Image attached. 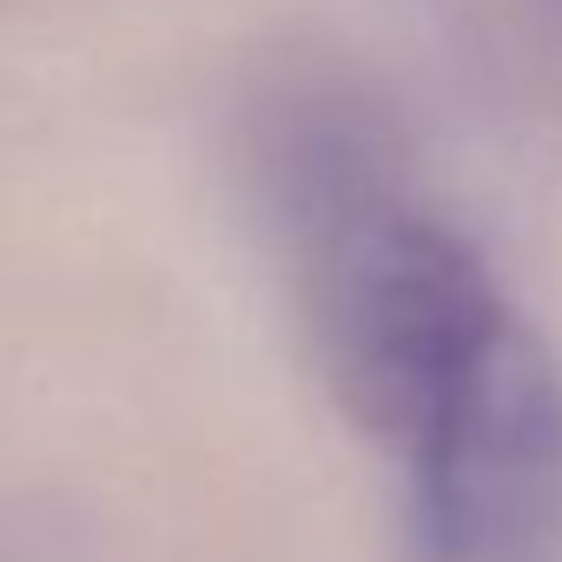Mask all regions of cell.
<instances>
[{
    "instance_id": "cell-1",
    "label": "cell",
    "mask_w": 562,
    "mask_h": 562,
    "mask_svg": "<svg viewBox=\"0 0 562 562\" xmlns=\"http://www.w3.org/2000/svg\"><path fill=\"white\" fill-rule=\"evenodd\" d=\"M278 179L299 238L312 371L338 417L404 450L503 331L509 299L483 251L391 179V146L378 133L331 120L285 153Z\"/></svg>"
},
{
    "instance_id": "cell-2",
    "label": "cell",
    "mask_w": 562,
    "mask_h": 562,
    "mask_svg": "<svg viewBox=\"0 0 562 562\" xmlns=\"http://www.w3.org/2000/svg\"><path fill=\"white\" fill-rule=\"evenodd\" d=\"M411 463L417 562H562V364L509 312L443 391Z\"/></svg>"
}]
</instances>
